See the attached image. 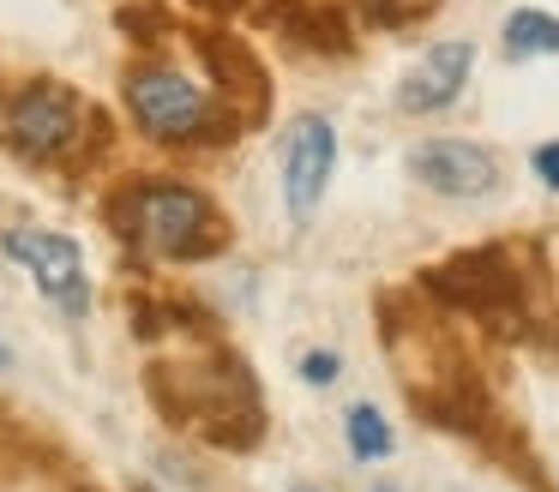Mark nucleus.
I'll use <instances>...</instances> for the list:
<instances>
[{
    "mask_svg": "<svg viewBox=\"0 0 559 492\" xmlns=\"http://www.w3.org/2000/svg\"><path fill=\"white\" fill-rule=\"evenodd\" d=\"M409 175L421 180L427 192H439V199H487V192L499 187L493 151H481V144H463V139L415 144V151H409Z\"/></svg>",
    "mask_w": 559,
    "mask_h": 492,
    "instance_id": "39448f33",
    "label": "nucleus"
},
{
    "mask_svg": "<svg viewBox=\"0 0 559 492\" xmlns=\"http://www.w3.org/2000/svg\"><path fill=\"white\" fill-rule=\"evenodd\" d=\"M127 103H133L139 127L157 139H187L205 127V91L175 67H145L127 79Z\"/></svg>",
    "mask_w": 559,
    "mask_h": 492,
    "instance_id": "20e7f679",
    "label": "nucleus"
},
{
    "mask_svg": "<svg viewBox=\"0 0 559 492\" xmlns=\"http://www.w3.org/2000/svg\"><path fill=\"white\" fill-rule=\"evenodd\" d=\"M301 379H307V384H331V379H337V355H331V348L307 355V360H301Z\"/></svg>",
    "mask_w": 559,
    "mask_h": 492,
    "instance_id": "9d476101",
    "label": "nucleus"
},
{
    "mask_svg": "<svg viewBox=\"0 0 559 492\" xmlns=\"http://www.w3.org/2000/svg\"><path fill=\"white\" fill-rule=\"evenodd\" d=\"M469 67H475V43H433V48H427V55L409 67L397 103L415 108V115H433V108H445V103H457V96H463Z\"/></svg>",
    "mask_w": 559,
    "mask_h": 492,
    "instance_id": "0eeeda50",
    "label": "nucleus"
},
{
    "mask_svg": "<svg viewBox=\"0 0 559 492\" xmlns=\"http://www.w3.org/2000/svg\"><path fill=\"white\" fill-rule=\"evenodd\" d=\"M343 432H349V451L361 456V463H379V456H391V427L379 408L355 403L349 415H343Z\"/></svg>",
    "mask_w": 559,
    "mask_h": 492,
    "instance_id": "1a4fd4ad",
    "label": "nucleus"
},
{
    "mask_svg": "<svg viewBox=\"0 0 559 492\" xmlns=\"http://www.w3.org/2000/svg\"><path fill=\"white\" fill-rule=\"evenodd\" d=\"M127 228L151 252H169V259H199L217 240V216L193 187H145L127 204Z\"/></svg>",
    "mask_w": 559,
    "mask_h": 492,
    "instance_id": "f257e3e1",
    "label": "nucleus"
},
{
    "mask_svg": "<svg viewBox=\"0 0 559 492\" xmlns=\"http://www.w3.org/2000/svg\"><path fill=\"white\" fill-rule=\"evenodd\" d=\"M7 139L31 156H55L79 139V96L61 84H31L13 108H7Z\"/></svg>",
    "mask_w": 559,
    "mask_h": 492,
    "instance_id": "423d86ee",
    "label": "nucleus"
},
{
    "mask_svg": "<svg viewBox=\"0 0 559 492\" xmlns=\"http://www.w3.org/2000/svg\"><path fill=\"white\" fill-rule=\"evenodd\" d=\"M379 492H391V487H379Z\"/></svg>",
    "mask_w": 559,
    "mask_h": 492,
    "instance_id": "ddd939ff",
    "label": "nucleus"
},
{
    "mask_svg": "<svg viewBox=\"0 0 559 492\" xmlns=\"http://www.w3.org/2000/svg\"><path fill=\"white\" fill-rule=\"evenodd\" d=\"M535 175H542L547 187H559V144H542V151H535Z\"/></svg>",
    "mask_w": 559,
    "mask_h": 492,
    "instance_id": "9b49d317",
    "label": "nucleus"
},
{
    "mask_svg": "<svg viewBox=\"0 0 559 492\" xmlns=\"http://www.w3.org/2000/svg\"><path fill=\"white\" fill-rule=\"evenodd\" d=\"M506 55L511 60L559 55V19H554V12H535V7H518L506 19Z\"/></svg>",
    "mask_w": 559,
    "mask_h": 492,
    "instance_id": "6e6552de",
    "label": "nucleus"
},
{
    "mask_svg": "<svg viewBox=\"0 0 559 492\" xmlns=\"http://www.w3.org/2000/svg\"><path fill=\"white\" fill-rule=\"evenodd\" d=\"M331 168H337V132H331V120L301 115L289 127V139H283V199H289L295 223H307L319 211V199L331 187Z\"/></svg>",
    "mask_w": 559,
    "mask_h": 492,
    "instance_id": "7ed1b4c3",
    "label": "nucleus"
},
{
    "mask_svg": "<svg viewBox=\"0 0 559 492\" xmlns=\"http://www.w3.org/2000/svg\"><path fill=\"white\" fill-rule=\"evenodd\" d=\"M0 247H7V259L25 264L31 283H37L55 307L85 312L91 288H85V252H79V240L55 235V228H7V235H0Z\"/></svg>",
    "mask_w": 559,
    "mask_h": 492,
    "instance_id": "f03ea898",
    "label": "nucleus"
},
{
    "mask_svg": "<svg viewBox=\"0 0 559 492\" xmlns=\"http://www.w3.org/2000/svg\"><path fill=\"white\" fill-rule=\"evenodd\" d=\"M7 367H13V348H7V343H0V372H7Z\"/></svg>",
    "mask_w": 559,
    "mask_h": 492,
    "instance_id": "f8f14e48",
    "label": "nucleus"
}]
</instances>
